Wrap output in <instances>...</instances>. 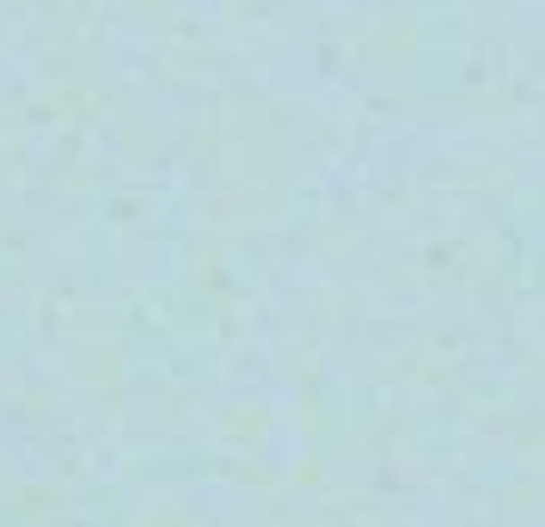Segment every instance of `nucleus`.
<instances>
[]
</instances>
